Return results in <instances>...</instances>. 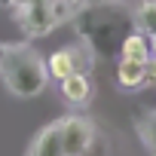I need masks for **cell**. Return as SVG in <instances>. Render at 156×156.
<instances>
[{"mask_svg":"<svg viewBox=\"0 0 156 156\" xmlns=\"http://www.w3.org/2000/svg\"><path fill=\"white\" fill-rule=\"evenodd\" d=\"M0 73H3L6 86L22 95V98H31L43 89L46 83V73L49 67L40 61V55L34 49H25V46H3L0 49Z\"/></svg>","mask_w":156,"mask_h":156,"instance_id":"1","label":"cell"},{"mask_svg":"<svg viewBox=\"0 0 156 156\" xmlns=\"http://www.w3.org/2000/svg\"><path fill=\"white\" fill-rule=\"evenodd\" d=\"M58 132H61V147H64V156H83L92 144V126L80 116H67L58 122Z\"/></svg>","mask_w":156,"mask_h":156,"instance_id":"2","label":"cell"},{"mask_svg":"<svg viewBox=\"0 0 156 156\" xmlns=\"http://www.w3.org/2000/svg\"><path fill=\"white\" fill-rule=\"evenodd\" d=\"M22 12V25L31 37H40L46 34L52 25H58V16H55V3L52 0H31V3L19 6Z\"/></svg>","mask_w":156,"mask_h":156,"instance_id":"3","label":"cell"},{"mask_svg":"<svg viewBox=\"0 0 156 156\" xmlns=\"http://www.w3.org/2000/svg\"><path fill=\"white\" fill-rule=\"evenodd\" d=\"M58 83H61V95H64L70 104H86L89 95H92V83H89V76H86L83 70L67 73L64 80H58Z\"/></svg>","mask_w":156,"mask_h":156,"instance_id":"4","label":"cell"},{"mask_svg":"<svg viewBox=\"0 0 156 156\" xmlns=\"http://www.w3.org/2000/svg\"><path fill=\"white\" fill-rule=\"evenodd\" d=\"M153 55V49H150V40L141 34V31H135V34H129V37H122V46H119V58H135V61H147Z\"/></svg>","mask_w":156,"mask_h":156,"instance_id":"5","label":"cell"},{"mask_svg":"<svg viewBox=\"0 0 156 156\" xmlns=\"http://www.w3.org/2000/svg\"><path fill=\"white\" fill-rule=\"evenodd\" d=\"M116 80H119V86H122V89H138V86H144V61L119 58Z\"/></svg>","mask_w":156,"mask_h":156,"instance_id":"6","label":"cell"},{"mask_svg":"<svg viewBox=\"0 0 156 156\" xmlns=\"http://www.w3.org/2000/svg\"><path fill=\"white\" fill-rule=\"evenodd\" d=\"M34 156H64V147H61V132H58V126H49V129H46V132L37 138Z\"/></svg>","mask_w":156,"mask_h":156,"instance_id":"7","label":"cell"},{"mask_svg":"<svg viewBox=\"0 0 156 156\" xmlns=\"http://www.w3.org/2000/svg\"><path fill=\"white\" fill-rule=\"evenodd\" d=\"M49 76H55V80H64L67 73H73L76 70V58H73V52L70 49H58V52H52L49 55Z\"/></svg>","mask_w":156,"mask_h":156,"instance_id":"8","label":"cell"},{"mask_svg":"<svg viewBox=\"0 0 156 156\" xmlns=\"http://www.w3.org/2000/svg\"><path fill=\"white\" fill-rule=\"evenodd\" d=\"M138 25H141L147 34L156 31V0H147V3L138 6Z\"/></svg>","mask_w":156,"mask_h":156,"instance_id":"9","label":"cell"},{"mask_svg":"<svg viewBox=\"0 0 156 156\" xmlns=\"http://www.w3.org/2000/svg\"><path fill=\"white\" fill-rule=\"evenodd\" d=\"M144 83L147 86H156V55H150L144 61Z\"/></svg>","mask_w":156,"mask_h":156,"instance_id":"10","label":"cell"},{"mask_svg":"<svg viewBox=\"0 0 156 156\" xmlns=\"http://www.w3.org/2000/svg\"><path fill=\"white\" fill-rule=\"evenodd\" d=\"M150 49H153V55H156V31L150 34Z\"/></svg>","mask_w":156,"mask_h":156,"instance_id":"11","label":"cell"},{"mask_svg":"<svg viewBox=\"0 0 156 156\" xmlns=\"http://www.w3.org/2000/svg\"><path fill=\"white\" fill-rule=\"evenodd\" d=\"M0 3H3V6H9V3H16V0H0Z\"/></svg>","mask_w":156,"mask_h":156,"instance_id":"12","label":"cell"}]
</instances>
